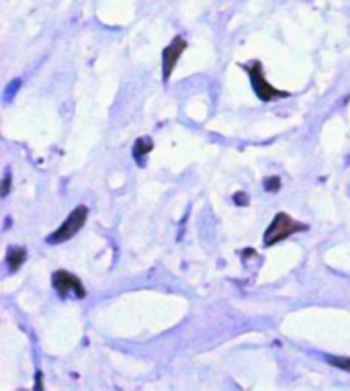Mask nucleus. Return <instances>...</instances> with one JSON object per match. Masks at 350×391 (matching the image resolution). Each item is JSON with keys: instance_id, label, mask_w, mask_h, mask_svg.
Masks as SVG:
<instances>
[{"instance_id": "1", "label": "nucleus", "mask_w": 350, "mask_h": 391, "mask_svg": "<svg viewBox=\"0 0 350 391\" xmlns=\"http://www.w3.org/2000/svg\"><path fill=\"white\" fill-rule=\"evenodd\" d=\"M305 229H307V223H301V221L293 219L287 213H277L275 219L270 221V225L264 231V246L270 248V246L287 240L289 236H293L297 231H305Z\"/></svg>"}, {"instance_id": "2", "label": "nucleus", "mask_w": 350, "mask_h": 391, "mask_svg": "<svg viewBox=\"0 0 350 391\" xmlns=\"http://www.w3.org/2000/svg\"><path fill=\"white\" fill-rule=\"evenodd\" d=\"M242 68L250 74V84H252L256 96H258L262 103H270V101H275V99H287V96H289L287 90H279V88H275V86L268 84V80L264 78V70H262V64H260V62L244 64Z\"/></svg>"}, {"instance_id": "3", "label": "nucleus", "mask_w": 350, "mask_h": 391, "mask_svg": "<svg viewBox=\"0 0 350 391\" xmlns=\"http://www.w3.org/2000/svg\"><path fill=\"white\" fill-rule=\"evenodd\" d=\"M86 219H88V207L86 205H80V207H76L70 215H68V219L51 233V236H47L45 238V242L47 244H64V242H68V240H72L82 227H84V223H86Z\"/></svg>"}, {"instance_id": "4", "label": "nucleus", "mask_w": 350, "mask_h": 391, "mask_svg": "<svg viewBox=\"0 0 350 391\" xmlns=\"http://www.w3.org/2000/svg\"><path fill=\"white\" fill-rule=\"evenodd\" d=\"M51 287L55 289V293L62 299H66V297L84 299L86 297V289L82 287V281L68 270H55L51 277Z\"/></svg>"}, {"instance_id": "5", "label": "nucleus", "mask_w": 350, "mask_h": 391, "mask_svg": "<svg viewBox=\"0 0 350 391\" xmlns=\"http://www.w3.org/2000/svg\"><path fill=\"white\" fill-rule=\"evenodd\" d=\"M184 49H186V39L180 35H176L174 39L164 47V51H162V78H164V82H168L176 62L180 60Z\"/></svg>"}, {"instance_id": "6", "label": "nucleus", "mask_w": 350, "mask_h": 391, "mask_svg": "<svg viewBox=\"0 0 350 391\" xmlns=\"http://www.w3.org/2000/svg\"><path fill=\"white\" fill-rule=\"evenodd\" d=\"M25 258H27V250H25V248H21V246H12V248H8V252H6V264H8V270H10V272H16V270L23 266Z\"/></svg>"}, {"instance_id": "7", "label": "nucleus", "mask_w": 350, "mask_h": 391, "mask_svg": "<svg viewBox=\"0 0 350 391\" xmlns=\"http://www.w3.org/2000/svg\"><path fill=\"white\" fill-rule=\"evenodd\" d=\"M152 148H154V142L150 138H140L135 142V146H133V158H135V162L140 166H144V158L152 152Z\"/></svg>"}, {"instance_id": "8", "label": "nucleus", "mask_w": 350, "mask_h": 391, "mask_svg": "<svg viewBox=\"0 0 350 391\" xmlns=\"http://www.w3.org/2000/svg\"><path fill=\"white\" fill-rule=\"evenodd\" d=\"M326 359H328V363H330L332 367H338V369L348 371L350 373V359L348 357H326Z\"/></svg>"}, {"instance_id": "9", "label": "nucleus", "mask_w": 350, "mask_h": 391, "mask_svg": "<svg viewBox=\"0 0 350 391\" xmlns=\"http://www.w3.org/2000/svg\"><path fill=\"white\" fill-rule=\"evenodd\" d=\"M264 189H266L268 193H275V191H279V189H281V179H279V177H270V179H266V183H264Z\"/></svg>"}, {"instance_id": "10", "label": "nucleus", "mask_w": 350, "mask_h": 391, "mask_svg": "<svg viewBox=\"0 0 350 391\" xmlns=\"http://www.w3.org/2000/svg\"><path fill=\"white\" fill-rule=\"evenodd\" d=\"M8 191H10V172H6V174H4V187H2V197L8 195Z\"/></svg>"}, {"instance_id": "11", "label": "nucleus", "mask_w": 350, "mask_h": 391, "mask_svg": "<svg viewBox=\"0 0 350 391\" xmlns=\"http://www.w3.org/2000/svg\"><path fill=\"white\" fill-rule=\"evenodd\" d=\"M236 205H248V195H244V193H236Z\"/></svg>"}]
</instances>
